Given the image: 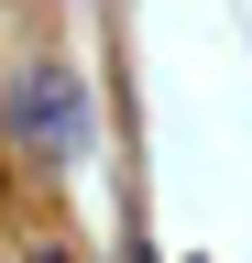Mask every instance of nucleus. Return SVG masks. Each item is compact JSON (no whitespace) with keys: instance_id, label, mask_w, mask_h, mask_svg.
Segmentation results:
<instances>
[{"instance_id":"f257e3e1","label":"nucleus","mask_w":252,"mask_h":263,"mask_svg":"<svg viewBox=\"0 0 252 263\" xmlns=\"http://www.w3.org/2000/svg\"><path fill=\"white\" fill-rule=\"evenodd\" d=\"M0 132H11V154H33V164H77V154H88V88H77L55 55L11 66V88H0Z\"/></svg>"},{"instance_id":"f03ea898","label":"nucleus","mask_w":252,"mask_h":263,"mask_svg":"<svg viewBox=\"0 0 252 263\" xmlns=\"http://www.w3.org/2000/svg\"><path fill=\"white\" fill-rule=\"evenodd\" d=\"M33 263H77V252H55V241H44V252H33Z\"/></svg>"}]
</instances>
